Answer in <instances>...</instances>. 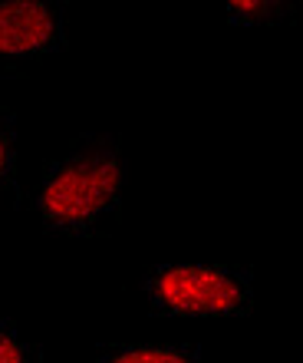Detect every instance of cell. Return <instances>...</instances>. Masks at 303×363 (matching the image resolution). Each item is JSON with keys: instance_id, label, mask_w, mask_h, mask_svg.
<instances>
[{"instance_id": "cell-6", "label": "cell", "mask_w": 303, "mask_h": 363, "mask_svg": "<svg viewBox=\"0 0 303 363\" xmlns=\"http://www.w3.org/2000/svg\"><path fill=\"white\" fill-rule=\"evenodd\" d=\"M4 159H7V152H4V139H0V172H4Z\"/></svg>"}, {"instance_id": "cell-5", "label": "cell", "mask_w": 303, "mask_h": 363, "mask_svg": "<svg viewBox=\"0 0 303 363\" xmlns=\"http://www.w3.org/2000/svg\"><path fill=\"white\" fill-rule=\"evenodd\" d=\"M0 363H23V354H20V347L13 344L7 334H0Z\"/></svg>"}, {"instance_id": "cell-1", "label": "cell", "mask_w": 303, "mask_h": 363, "mask_svg": "<svg viewBox=\"0 0 303 363\" xmlns=\"http://www.w3.org/2000/svg\"><path fill=\"white\" fill-rule=\"evenodd\" d=\"M119 189V165L113 159H86L69 165L43 189V211L57 221H86L103 211Z\"/></svg>"}, {"instance_id": "cell-3", "label": "cell", "mask_w": 303, "mask_h": 363, "mask_svg": "<svg viewBox=\"0 0 303 363\" xmlns=\"http://www.w3.org/2000/svg\"><path fill=\"white\" fill-rule=\"evenodd\" d=\"M53 37V13L40 0L0 4V53H30Z\"/></svg>"}, {"instance_id": "cell-2", "label": "cell", "mask_w": 303, "mask_h": 363, "mask_svg": "<svg viewBox=\"0 0 303 363\" xmlns=\"http://www.w3.org/2000/svg\"><path fill=\"white\" fill-rule=\"evenodd\" d=\"M159 297L185 314H224L241 304V287L215 268H168L159 277Z\"/></svg>"}, {"instance_id": "cell-4", "label": "cell", "mask_w": 303, "mask_h": 363, "mask_svg": "<svg viewBox=\"0 0 303 363\" xmlns=\"http://www.w3.org/2000/svg\"><path fill=\"white\" fill-rule=\"evenodd\" d=\"M113 363H188V360L178 354H168V350H132V354H122Z\"/></svg>"}]
</instances>
